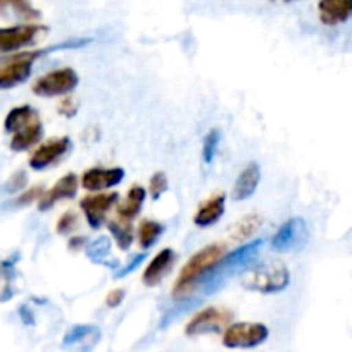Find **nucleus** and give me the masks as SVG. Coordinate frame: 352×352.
Returning <instances> with one entry per match:
<instances>
[{
  "label": "nucleus",
  "mask_w": 352,
  "mask_h": 352,
  "mask_svg": "<svg viewBox=\"0 0 352 352\" xmlns=\"http://www.w3.org/2000/svg\"><path fill=\"white\" fill-rule=\"evenodd\" d=\"M232 322V313L226 308H210L201 309L191 318V322L186 325V336L199 337L206 333H220L227 329Z\"/></svg>",
  "instance_id": "6e6552de"
},
{
  "label": "nucleus",
  "mask_w": 352,
  "mask_h": 352,
  "mask_svg": "<svg viewBox=\"0 0 352 352\" xmlns=\"http://www.w3.org/2000/svg\"><path fill=\"white\" fill-rule=\"evenodd\" d=\"M124 298H126V291L124 289H113V291H110L109 294H107V306L109 308H119L120 305H122Z\"/></svg>",
  "instance_id": "f704fd0d"
},
{
  "label": "nucleus",
  "mask_w": 352,
  "mask_h": 352,
  "mask_svg": "<svg viewBox=\"0 0 352 352\" xmlns=\"http://www.w3.org/2000/svg\"><path fill=\"white\" fill-rule=\"evenodd\" d=\"M175 263V253L170 248H165L157 256L150 261L143 274V284L148 287H157L168 274H170L172 267Z\"/></svg>",
  "instance_id": "2eb2a0df"
},
{
  "label": "nucleus",
  "mask_w": 352,
  "mask_h": 352,
  "mask_svg": "<svg viewBox=\"0 0 352 352\" xmlns=\"http://www.w3.org/2000/svg\"><path fill=\"white\" fill-rule=\"evenodd\" d=\"M309 241V227L308 222L301 217L289 219L282 223L275 236L272 237V248L277 253H292V251H301L306 248Z\"/></svg>",
  "instance_id": "0eeeda50"
},
{
  "label": "nucleus",
  "mask_w": 352,
  "mask_h": 352,
  "mask_svg": "<svg viewBox=\"0 0 352 352\" xmlns=\"http://www.w3.org/2000/svg\"><path fill=\"white\" fill-rule=\"evenodd\" d=\"M57 110L62 117H65V119H72V117L78 113L79 109H78V103H76L71 96H67V98H64L60 103H58Z\"/></svg>",
  "instance_id": "72a5a7b5"
},
{
  "label": "nucleus",
  "mask_w": 352,
  "mask_h": 352,
  "mask_svg": "<svg viewBox=\"0 0 352 352\" xmlns=\"http://www.w3.org/2000/svg\"><path fill=\"white\" fill-rule=\"evenodd\" d=\"M107 229H109L110 236L116 239L117 248L120 251H129L131 246L134 243V230L131 227V222H124V220H110L107 223Z\"/></svg>",
  "instance_id": "393cba45"
},
{
  "label": "nucleus",
  "mask_w": 352,
  "mask_h": 352,
  "mask_svg": "<svg viewBox=\"0 0 352 352\" xmlns=\"http://www.w3.org/2000/svg\"><path fill=\"white\" fill-rule=\"evenodd\" d=\"M7 10L24 21H36L41 16L40 10L34 9L30 0H0V14Z\"/></svg>",
  "instance_id": "a878e982"
},
{
  "label": "nucleus",
  "mask_w": 352,
  "mask_h": 352,
  "mask_svg": "<svg viewBox=\"0 0 352 352\" xmlns=\"http://www.w3.org/2000/svg\"><path fill=\"white\" fill-rule=\"evenodd\" d=\"M291 284V272L282 261H263L243 274V287L260 294H278Z\"/></svg>",
  "instance_id": "7ed1b4c3"
},
{
  "label": "nucleus",
  "mask_w": 352,
  "mask_h": 352,
  "mask_svg": "<svg viewBox=\"0 0 352 352\" xmlns=\"http://www.w3.org/2000/svg\"><path fill=\"white\" fill-rule=\"evenodd\" d=\"M223 254H226L223 244H208L198 253L192 254L188 263L179 272V277L175 280L174 289H172V298L175 301H186V299L191 298L196 289L205 280L206 275L222 260Z\"/></svg>",
  "instance_id": "f03ea898"
},
{
  "label": "nucleus",
  "mask_w": 352,
  "mask_h": 352,
  "mask_svg": "<svg viewBox=\"0 0 352 352\" xmlns=\"http://www.w3.org/2000/svg\"><path fill=\"white\" fill-rule=\"evenodd\" d=\"M79 189V181L76 174H67L64 177L58 179L54 186H52L48 191H45L41 195V198L38 199V210L40 212H48L50 208H54L58 201H64V199H72L78 195Z\"/></svg>",
  "instance_id": "4468645a"
},
{
  "label": "nucleus",
  "mask_w": 352,
  "mask_h": 352,
  "mask_svg": "<svg viewBox=\"0 0 352 352\" xmlns=\"http://www.w3.org/2000/svg\"><path fill=\"white\" fill-rule=\"evenodd\" d=\"M79 85V76L74 69L62 67L47 72L33 82V93L43 98H55V96H65L74 91Z\"/></svg>",
  "instance_id": "423d86ee"
},
{
  "label": "nucleus",
  "mask_w": 352,
  "mask_h": 352,
  "mask_svg": "<svg viewBox=\"0 0 352 352\" xmlns=\"http://www.w3.org/2000/svg\"><path fill=\"white\" fill-rule=\"evenodd\" d=\"M43 192H45L43 186H33V188L21 191V195L17 196L12 203H14V206H17V208H19V206H28V205H31V203L38 201Z\"/></svg>",
  "instance_id": "7c9ffc66"
},
{
  "label": "nucleus",
  "mask_w": 352,
  "mask_h": 352,
  "mask_svg": "<svg viewBox=\"0 0 352 352\" xmlns=\"http://www.w3.org/2000/svg\"><path fill=\"white\" fill-rule=\"evenodd\" d=\"M263 226V219L260 215H246L236 222L230 229L229 236L230 239L236 241V243H244V241L250 239L251 236L256 234V230Z\"/></svg>",
  "instance_id": "b1692460"
},
{
  "label": "nucleus",
  "mask_w": 352,
  "mask_h": 352,
  "mask_svg": "<svg viewBox=\"0 0 352 352\" xmlns=\"http://www.w3.org/2000/svg\"><path fill=\"white\" fill-rule=\"evenodd\" d=\"M162 234H164V226L157 220L146 219L138 227V243L144 251L151 250L157 244V241L160 239Z\"/></svg>",
  "instance_id": "bb28decb"
},
{
  "label": "nucleus",
  "mask_w": 352,
  "mask_h": 352,
  "mask_svg": "<svg viewBox=\"0 0 352 352\" xmlns=\"http://www.w3.org/2000/svg\"><path fill=\"white\" fill-rule=\"evenodd\" d=\"M85 254L91 263L100 265V267L117 270L119 260L112 254V241L107 236H100L98 239L91 241L85 246Z\"/></svg>",
  "instance_id": "a211bd4d"
},
{
  "label": "nucleus",
  "mask_w": 352,
  "mask_h": 352,
  "mask_svg": "<svg viewBox=\"0 0 352 352\" xmlns=\"http://www.w3.org/2000/svg\"><path fill=\"white\" fill-rule=\"evenodd\" d=\"M19 316H21V320H23L24 325H34V315L26 305L19 306Z\"/></svg>",
  "instance_id": "e433bc0d"
},
{
  "label": "nucleus",
  "mask_w": 352,
  "mask_h": 352,
  "mask_svg": "<svg viewBox=\"0 0 352 352\" xmlns=\"http://www.w3.org/2000/svg\"><path fill=\"white\" fill-rule=\"evenodd\" d=\"M220 131L219 129H210L208 133H206L205 136V141H203V150H201V157H203V162H205L206 165L213 164V160H215L217 157V151H219V144H220Z\"/></svg>",
  "instance_id": "cd10ccee"
},
{
  "label": "nucleus",
  "mask_w": 352,
  "mask_h": 352,
  "mask_svg": "<svg viewBox=\"0 0 352 352\" xmlns=\"http://www.w3.org/2000/svg\"><path fill=\"white\" fill-rule=\"evenodd\" d=\"M119 203V195L117 192H98V195L86 196L79 203L82 215H85L86 222L93 230L102 229L105 223L107 213Z\"/></svg>",
  "instance_id": "9d476101"
},
{
  "label": "nucleus",
  "mask_w": 352,
  "mask_h": 352,
  "mask_svg": "<svg viewBox=\"0 0 352 352\" xmlns=\"http://www.w3.org/2000/svg\"><path fill=\"white\" fill-rule=\"evenodd\" d=\"M144 260H146V253L134 254V256H131L129 260H127V263L124 265L122 268H119V270H117V274H113V278L127 277V275L133 274L134 270H138V268L141 267V263H143Z\"/></svg>",
  "instance_id": "473e14b6"
},
{
  "label": "nucleus",
  "mask_w": 352,
  "mask_h": 352,
  "mask_svg": "<svg viewBox=\"0 0 352 352\" xmlns=\"http://www.w3.org/2000/svg\"><path fill=\"white\" fill-rule=\"evenodd\" d=\"M261 181V168L256 162L248 164V167L237 177L236 184L232 188V201H244V199L251 198L256 192L258 184Z\"/></svg>",
  "instance_id": "f3484780"
},
{
  "label": "nucleus",
  "mask_w": 352,
  "mask_h": 352,
  "mask_svg": "<svg viewBox=\"0 0 352 352\" xmlns=\"http://www.w3.org/2000/svg\"><path fill=\"white\" fill-rule=\"evenodd\" d=\"M43 136V124H41L40 117L31 122L24 124L23 127L12 133L10 138V150L21 153V151H28L30 148H33L38 141Z\"/></svg>",
  "instance_id": "6ab92c4d"
},
{
  "label": "nucleus",
  "mask_w": 352,
  "mask_h": 352,
  "mask_svg": "<svg viewBox=\"0 0 352 352\" xmlns=\"http://www.w3.org/2000/svg\"><path fill=\"white\" fill-rule=\"evenodd\" d=\"M38 112L31 105H19L14 107L9 113L6 116V120H3V129L6 133L12 134L16 133L19 127H23L24 124L31 122V120L38 119Z\"/></svg>",
  "instance_id": "5701e85b"
},
{
  "label": "nucleus",
  "mask_w": 352,
  "mask_h": 352,
  "mask_svg": "<svg viewBox=\"0 0 352 352\" xmlns=\"http://www.w3.org/2000/svg\"><path fill=\"white\" fill-rule=\"evenodd\" d=\"M320 19L327 26H337L352 16V0H320Z\"/></svg>",
  "instance_id": "aec40b11"
},
{
  "label": "nucleus",
  "mask_w": 352,
  "mask_h": 352,
  "mask_svg": "<svg viewBox=\"0 0 352 352\" xmlns=\"http://www.w3.org/2000/svg\"><path fill=\"white\" fill-rule=\"evenodd\" d=\"M126 177V170L120 167H95L88 168L81 175V186L89 192H102L105 189L116 188Z\"/></svg>",
  "instance_id": "f8f14e48"
},
{
  "label": "nucleus",
  "mask_w": 352,
  "mask_h": 352,
  "mask_svg": "<svg viewBox=\"0 0 352 352\" xmlns=\"http://www.w3.org/2000/svg\"><path fill=\"white\" fill-rule=\"evenodd\" d=\"M86 244H88V239H86L85 236H76V237H72L71 241H69L67 248H69V251L76 253V251L82 250V248H85Z\"/></svg>",
  "instance_id": "c9c22d12"
},
{
  "label": "nucleus",
  "mask_w": 352,
  "mask_h": 352,
  "mask_svg": "<svg viewBox=\"0 0 352 352\" xmlns=\"http://www.w3.org/2000/svg\"><path fill=\"white\" fill-rule=\"evenodd\" d=\"M79 219L74 212H65L60 219L57 220V226H55V230H57L60 236H69V234L74 232L78 229Z\"/></svg>",
  "instance_id": "c756f323"
},
{
  "label": "nucleus",
  "mask_w": 352,
  "mask_h": 352,
  "mask_svg": "<svg viewBox=\"0 0 352 352\" xmlns=\"http://www.w3.org/2000/svg\"><path fill=\"white\" fill-rule=\"evenodd\" d=\"M148 192L143 186H131L129 191H127L126 198L117 205V217L124 222H131V220L136 219L140 215L141 208H143V203L146 199Z\"/></svg>",
  "instance_id": "4be33fe9"
},
{
  "label": "nucleus",
  "mask_w": 352,
  "mask_h": 352,
  "mask_svg": "<svg viewBox=\"0 0 352 352\" xmlns=\"http://www.w3.org/2000/svg\"><path fill=\"white\" fill-rule=\"evenodd\" d=\"M263 239L251 241V243L241 244V246L236 248L234 251L223 254L222 260L213 267V270L210 272L205 277V280L201 282L203 294H215L217 291H220V289L226 285V282L229 280V278L250 270L254 265V261H256L260 251L263 250Z\"/></svg>",
  "instance_id": "f257e3e1"
},
{
  "label": "nucleus",
  "mask_w": 352,
  "mask_h": 352,
  "mask_svg": "<svg viewBox=\"0 0 352 352\" xmlns=\"http://www.w3.org/2000/svg\"><path fill=\"white\" fill-rule=\"evenodd\" d=\"M19 261V254L6 258L0 261V302H9L17 292V270L16 265Z\"/></svg>",
  "instance_id": "412c9836"
},
{
  "label": "nucleus",
  "mask_w": 352,
  "mask_h": 352,
  "mask_svg": "<svg viewBox=\"0 0 352 352\" xmlns=\"http://www.w3.org/2000/svg\"><path fill=\"white\" fill-rule=\"evenodd\" d=\"M282 2H294V0H282Z\"/></svg>",
  "instance_id": "4c0bfd02"
},
{
  "label": "nucleus",
  "mask_w": 352,
  "mask_h": 352,
  "mask_svg": "<svg viewBox=\"0 0 352 352\" xmlns=\"http://www.w3.org/2000/svg\"><path fill=\"white\" fill-rule=\"evenodd\" d=\"M102 340V330L96 325H74L62 339V347L72 352H91Z\"/></svg>",
  "instance_id": "ddd939ff"
},
{
  "label": "nucleus",
  "mask_w": 352,
  "mask_h": 352,
  "mask_svg": "<svg viewBox=\"0 0 352 352\" xmlns=\"http://www.w3.org/2000/svg\"><path fill=\"white\" fill-rule=\"evenodd\" d=\"M226 213V195L223 192H219V195H213L210 196L208 199L199 205L198 212L195 213V222L196 227L199 229H205V227H212L219 222L220 219L223 217Z\"/></svg>",
  "instance_id": "dca6fc26"
},
{
  "label": "nucleus",
  "mask_w": 352,
  "mask_h": 352,
  "mask_svg": "<svg viewBox=\"0 0 352 352\" xmlns=\"http://www.w3.org/2000/svg\"><path fill=\"white\" fill-rule=\"evenodd\" d=\"M71 148H72V141L71 138L67 136L45 141V143L40 144V146L33 151V155L30 157V167L36 172L45 170V168L58 164V162L69 153Z\"/></svg>",
  "instance_id": "9b49d317"
},
{
  "label": "nucleus",
  "mask_w": 352,
  "mask_h": 352,
  "mask_svg": "<svg viewBox=\"0 0 352 352\" xmlns=\"http://www.w3.org/2000/svg\"><path fill=\"white\" fill-rule=\"evenodd\" d=\"M26 184H28V174L24 170H17L14 172V174L9 177V181L3 184V191L10 192V195H14V192H21L26 189Z\"/></svg>",
  "instance_id": "2f4dec72"
},
{
  "label": "nucleus",
  "mask_w": 352,
  "mask_h": 352,
  "mask_svg": "<svg viewBox=\"0 0 352 352\" xmlns=\"http://www.w3.org/2000/svg\"><path fill=\"white\" fill-rule=\"evenodd\" d=\"M168 189V179L164 172H155L150 179V184H148V192H150L151 199L158 201L162 196L165 195V191Z\"/></svg>",
  "instance_id": "c85d7f7f"
},
{
  "label": "nucleus",
  "mask_w": 352,
  "mask_h": 352,
  "mask_svg": "<svg viewBox=\"0 0 352 352\" xmlns=\"http://www.w3.org/2000/svg\"><path fill=\"white\" fill-rule=\"evenodd\" d=\"M47 31L48 28L43 24H17V26L0 28V54H14L23 50L33 45Z\"/></svg>",
  "instance_id": "1a4fd4ad"
},
{
  "label": "nucleus",
  "mask_w": 352,
  "mask_h": 352,
  "mask_svg": "<svg viewBox=\"0 0 352 352\" xmlns=\"http://www.w3.org/2000/svg\"><path fill=\"white\" fill-rule=\"evenodd\" d=\"M270 336V330L263 323L239 322L226 329L222 344L227 349H254L261 346Z\"/></svg>",
  "instance_id": "39448f33"
},
{
  "label": "nucleus",
  "mask_w": 352,
  "mask_h": 352,
  "mask_svg": "<svg viewBox=\"0 0 352 352\" xmlns=\"http://www.w3.org/2000/svg\"><path fill=\"white\" fill-rule=\"evenodd\" d=\"M57 45L43 48V50H33V52H19L3 60L0 64V89H12L16 86L23 85L28 81L33 72V65L36 58H40L45 54H54L57 52Z\"/></svg>",
  "instance_id": "20e7f679"
}]
</instances>
